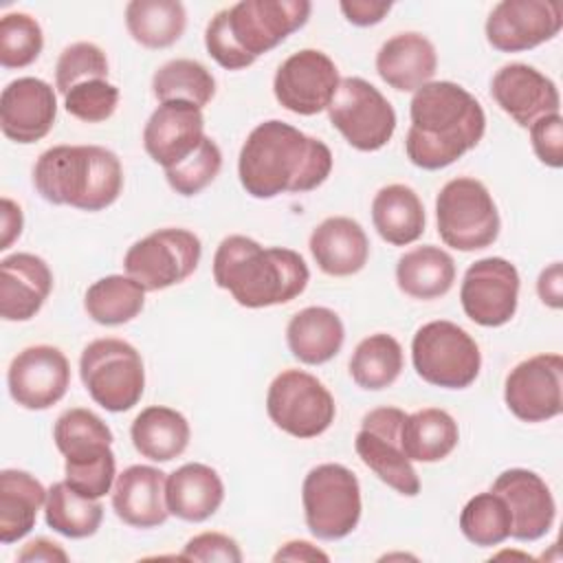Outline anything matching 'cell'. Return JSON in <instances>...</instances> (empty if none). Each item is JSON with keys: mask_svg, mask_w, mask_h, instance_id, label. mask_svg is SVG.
<instances>
[{"mask_svg": "<svg viewBox=\"0 0 563 563\" xmlns=\"http://www.w3.org/2000/svg\"><path fill=\"white\" fill-rule=\"evenodd\" d=\"M152 92L161 103L189 101L202 110L216 95V79L196 59H169L154 73Z\"/></svg>", "mask_w": 563, "mask_h": 563, "instance_id": "cell-39", "label": "cell"}, {"mask_svg": "<svg viewBox=\"0 0 563 563\" xmlns=\"http://www.w3.org/2000/svg\"><path fill=\"white\" fill-rule=\"evenodd\" d=\"M53 288L48 264L33 253H13L0 262V317L4 321L33 319Z\"/></svg>", "mask_w": 563, "mask_h": 563, "instance_id": "cell-24", "label": "cell"}, {"mask_svg": "<svg viewBox=\"0 0 563 563\" xmlns=\"http://www.w3.org/2000/svg\"><path fill=\"white\" fill-rule=\"evenodd\" d=\"M460 301L464 314L484 328L506 325L519 303V273L504 257L473 262L462 279Z\"/></svg>", "mask_w": 563, "mask_h": 563, "instance_id": "cell-16", "label": "cell"}, {"mask_svg": "<svg viewBox=\"0 0 563 563\" xmlns=\"http://www.w3.org/2000/svg\"><path fill=\"white\" fill-rule=\"evenodd\" d=\"M402 347L385 332L365 336L352 352L350 376L367 391H378L394 385L402 372Z\"/></svg>", "mask_w": 563, "mask_h": 563, "instance_id": "cell-37", "label": "cell"}, {"mask_svg": "<svg viewBox=\"0 0 563 563\" xmlns=\"http://www.w3.org/2000/svg\"><path fill=\"white\" fill-rule=\"evenodd\" d=\"M530 141L537 158L559 169L563 165V119L559 112L545 114L530 125Z\"/></svg>", "mask_w": 563, "mask_h": 563, "instance_id": "cell-46", "label": "cell"}, {"mask_svg": "<svg viewBox=\"0 0 563 563\" xmlns=\"http://www.w3.org/2000/svg\"><path fill=\"white\" fill-rule=\"evenodd\" d=\"M145 288L130 275H108L88 286L84 308L99 325H123L141 314Z\"/></svg>", "mask_w": 563, "mask_h": 563, "instance_id": "cell-36", "label": "cell"}, {"mask_svg": "<svg viewBox=\"0 0 563 563\" xmlns=\"http://www.w3.org/2000/svg\"><path fill=\"white\" fill-rule=\"evenodd\" d=\"M200 238L189 229L167 227L134 242L125 257V273L145 290H165L185 282L198 268Z\"/></svg>", "mask_w": 563, "mask_h": 563, "instance_id": "cell-12", "label": "cell"}, {"mask_svg": "<svg viewBox=\"0 0 563 563\" xmlns=\"http://www.w3.org/2000/svg\"><path fill=\"white\" fill-rule=\"evenodd\" d=\"M46 526L68 539L92 537L103 519V506L97 499L79 495L66 482H55L44 504Z\"/></svg>", "mask_w": 563, "mask_h": 563, "instance_id": "cell-38", "label": "cell"}, {"mask_svg": "<svg viewBox=\"0 0 563 563\" xmlns=\"http://www.w3.org/2000/svg\"><path fill=\"white\" fill-rule=\"evenodd\" d=\"M79 376L90 398L112 413L132 409L145 389V367L139 350L114 336L95 339L84 347Z\"/></svg>", "mask_w": 563, "mask_h": 563, "instance_id": "cell-7", "label": "cell"}, {"mask_svg": "<svg viewBox=\"0 0 563 563\" xmlns=\"http://www.w3.org/2000/svg\"><path fill=\"white\" fill-rule=\"evenodd\" d=\"M409 117L407 158L429 172L462 158L486 132L484 108L466 88L453 81H429L418 88L409 103Z\"/></svg>", "mask_w": 563, "mask_h": 563, "instance_id": "cell-2", "label": "cell"}, {"mask_svg": "<svg viewBox=\"0 0 563 563\" xmlns=\"http://www.w3.org/2000/svg\"><path fill=\"white\" fill-rule=\"evenodd\" d=\"M563 26V7L552 0H501L486 20V40L501 53L530 51Z\"/></svg>", "mask_w": 563, "mask_h": 563, "instance_id": "cell-18", "label": "cell"}, {"mask_svg": "<svg viewBox=\"0 0 563 563\" xmlns=\"http://www.w3.org/2000/svg\"><path fill=\"white\" fill-rule=\"evenodd\" d=\"M310 11L308 0H240L207 24V53L227 70L246 68L301 29Z\"/></svg>", "mask_w": 563, "mask_h": 563, "instance_id": "cell-4", "label": "cell"}, {"mask_svg": "<svg viewBox=\"0 0 563 563\" xmlns=\"http://www.w3.org/2000/svg\"><path fill=\"white\" fill-rule=\"evenodd\" d=\"M372 222L391 246H407L424 233V207L409 185L380 187L372 200Z\"/></svg>", "mask_w": 563, "mask_h": 563, "instance_id": "cell-30", "label": "cell"}, {"mask_svg": "<svg viewBox=\"0 0 563 563\" xmlns=\"http://www.w3.org/2000/svg\"><path fill=\"white\" fill-rule=\"evenodd\" d=\"M411 361L418 376L435 387L464 389L482 369V352L475 339L453 321H429L411 341Z\"/></svg>", "mask_w": 563, "mask_h": 563, "instance_id": "cell-9", "label": "cell"}, {"mask_svg": "<svg viewBox=\"0 0 563 563\" xmlns=\"http://www.w3.org/2000/svg\"><path fill=\"white\" fill-rule=\"evenodd\" d=\"M222 167V152L211 136H205L198 150L176 167L165 169L169 187L180 196H196L209 187Z\"/></svg>", "mask_w": 563, "mask_h": 563, "instance_id": "cell-42", "label": "cell"}, {"mask_svg": "<svg viewBox=\"0 0 563 563\" xmlns=\"http://www.w3.org/2000/svg\"><path fill=\"white\" fill-rule=\"evenodd\" d=\"M183 561H222V563H240L242 561V550L238 541L229 534L222 532H200L191 537L180 554Z\"/></svg>", "mask_w": 563, "mask_h": 563, "instance_id": "cell-45", "label": "cell"}, {"mask_svg": "<svg viewBox=\"0 0 563 563\" xmlns=\"http://www.w3.org/2000/svg\"><path fill=\"white\" fill-rule=\"evenodd\" d=\"M330 172V147L279 119L255 125L238 158L242 187L260 200L312 191L325 183Z\"/></svg>", "mask_w": 563, "mask_h": 563, "instance_id": "cell-1", "label": "cell"}, {"mask_svg": "<svg viewBox=\"0 0 563 563\" xmlns=\"http://www.w3.org/2000/svg\"><path fill=\"white\" fill-rule=\"evenodd\" d=\"M457 440V422L438 407L409 413L400 429V446L411 462H440L453 453Z\"/></svg>", "mask_w": 563, "mask_h": 563, "instance_id": "cell-34", "label": "cell"}, {"mask_svg": "<svg viewBox=\"0 0 563 563\" xmlns=\"http://www.w3.org/2000/svg\"><path fill=\"white\" fill-rule=\"evenodd\" d=\"M453 282L455 262L440 246H416L398 257L396 284L413 299H438L451 290Z\"/></svg>", "mask_w": 563, "mask_h": 563, "instance_id": "cell-33", "label": "cell"}, {"mask_svg": "<svg viewBox=\"0 0 563 563\" xmlns=\"http://www.w3.org/2000/svg\"><path fill=\"white\" fill-rule=\"evenodd\" d=\"M345 341L341 317L323 306L299 310L286 325V343L290 354L306 365H321L334 358Z\"/></svg>", "mask_w": 563, "mask_h": 563, "instance_id": "cell-29", "label": "cell"}, {"mask_svg": "<svg viewBox=\"0 0 563 563\" xmlns=\"http://www.w3.org/2000/svg\"><path fill=\"white\" fill-rule=\"evenodd\" d=\"M273 561H323L328 563L330 556L312 545L310 541H288L275 554Z\"/></svg>", "mask_w": 563, "mask_h": 563, "instance_id": "cell-50", "label": "cell"}, {"mask_svg": "<svg viewBox=\"0 0 563 563\" xmlns=\"http://www.w3.org/2000/svg\"><path fill=\"white\" fill-rule=\"evenodd\" d=\"M495 103L521 128H530L537 119L554 114L561 108L556 84L528 64H506L490 81Z\"/></svg>", "mask_w": 563, "mask_h": 563, "instance_id": "cell-23", "label": "cell"}, {"mask_svg": "<svg viewBox=\"0 0 563 563\" xmlns=\"http://www.w3.org/2000/svg\"><path fill=\"white\" fill-rule=\"evenodd\" d=\"M266 411L277 429L308 440L330 429L336 405L317 376L303 369H284L268 385Z\"/></svg>", "mask_w": 563, "mask_h": 563, "instance_id": "cell-11", "label": "cell"}, {"mask_svg": "<svg viewBox=\"0 0 563 563\" xmlns=\"http://www.w3.org/2000/svg\"><path fill=\"white\" fill-rule=\"evenodd\" d=\"M438 235L455 251H482L499 235V211L477 178L460 176L449 180L435 198Z\"/></svg>", "mask_w": 563, "mask_h": 563, "instance_id": "cell-8", "label": "cell"}, {"mask_svg": "<svg viewBox=\"0 0 563 563\" xmlns=\"http://www.w3.org/2000/svg\"><path fill=\"white\" fill-rule=\"evenodd\" d=\"M108 77V57L92 42H75L66 46L55 66V88L66 95L73 86L88 79Z\"/></svg>", "mask_w": 563, "mask_h": 563, "instance_id": "cell-43", "label": "cell"}, {"mask_svg": "<svg viewBox=\"0 0 563 563\" xmlns=\"http://www.w3.org/2000/svg\"><path fill=\"white\" fill-rule=\"evenodd\" d=\"M46 488L26 471L4 468L0 473V541L4 545L24 539L46 504Z\"/></svg>", "mask_w": 563, "mask_h": 563, "instance_id": "cell-31", "label": "cell"}, {"mask_svg": "<svg viewBox=\"0 0 563 563\" xmlns=\"http://www.w3.org/2000/svg\"><path fill=\"white\" fill-rule=\"evenodd\" d=\"M22 209L11 200L2 198V240H0V251L9 249L13 240L20 238L22 233Z\"/></svg>", "mask_w": 563, "mask_h": 563, "instance_id": "cell-51", "label": "cell"}, {"mask_svg": "<svg viewBox=\"0 0 563 563\" xmlns=\"http://www.w3.org/2000/svg\"><path fill=\"white\" fill-rule=\"evenodd\" d=\"M308 246L317 266L332 277L356 275L369 257L365 229L345 216H332L317 224L310 233Z\"/></svg>", "mask_w": 563, "mask_h": 563, "instance_id": "cell-26", "label": "cell"}, {"mask_svg": "<svg viewBox=\"0 0 563 563\" xmlns=\"http://www.w3.org/2000/svg\"><path fill=\"white\" fill-rule=\"evenodd\" d=\"M119 106V88L108 79H88L73 86L64 95V108L84 123H101L114 114Z\"/></svg>", "mask_w": 563, "mask_h": 563, "instance_id": "cell-44", "label": "cell"}, {"mask_svg": "<svg viewBox=\"0 0 563 563\" xmlns=\"http://www.w3.org/2000/svg\"><path fill=\"white\" fill-rule=\"evenodd\" d=\"M165 479L161 468L134 464L117 475L112 486L114 515L132 528H156L167 521Z\"/></svg>", "mask_w": 563, "mask_h": 563, "instance_id": "cell-25", "label": "cell"}, {"mask_svg": "<svg viewBox=\"0 0 563 563\" xmlns=\"http://www.w3.org/2000/svg\"><path fill=\"white\" fill-rule=\"evenodd\" d=\"M438 68V53L422 33H398L376 53L378 77L400 92H411L431 81Z\"/></svg>", "mask_w": 563, "mask_h": 563, "instance_id": "cell-27", "label": "cell"}, {"mask_svg": "<svg viewBox=\"0 0 563 563\" xmlns=\"http://www.w3.org/2000/svg\"><path fill=\"white\" fill-rule=\"evenodd\" d=\"M57 97L51 84L37 77H18L0 95V128L13 143H35L55 125Z\"/></svg>", "mask_w": 563, "mask_h": 563, "instance_id": "cell-20", "label": "cell"}, {"mask_svg": "<svg viewBox=\"0 0 563 563\" xmlns=\"http://www.w3.org/2000/svg\"><path fill=\"white\" fill-rule=\"evenodd\" d=\"M44 46L42 26L29 13H7L0 20V64L24 68L33 64Z\"/></svg>", "mask_w": 563, "mask_h": 563, "instance_id": "cell-41", "label": "cell"}, {"mask_svg": "<svg viewBox=\"0 0 563 563\" xmlns=\"http://www.w3.org/2000/svg\"><path fill=\"white\" fill-rule=\"evenodd\" d=\"M510 510L504 497L493 490L471 497L460 512L462 534L479 548H493L504 543L510 537Z\"/></svg>", "mask_w": 563, "mask_h": 563, "instance_id": "cell-40", "label": "cell"}, {"mask_svg": "<svg viewBox=\"0 0 563 563\" xmlns=\"http://www.w3.org/2000/svg\"><path fill=\"white\" fill-rule=\"evenodd\" d=\"M310 279L303 257L284 246L264 249L246 235L224 238L213 255V282L244 308L288 303Z\"/></svg>", "mask_w": 563, "mask_h": 563, "instance_id": "cell-3", "label": "cell"}, {"mask_svg": "<svg viewBox=\"0 0 563 563\" xmlns=\"http://www.w3.org/2000/svg\"><path fill=\"white\" fill-rule=\"evenodd\" d=\"M407 413L398 407H378L363 416L354 438L361 462L387 486L405 497L420 493V477L400 446V429Z\"/></svg>", "mask_w": 563, "mask_h": 563, "instance_id": "cell-14", "label": "cell"}, {"mask_svg": "<svg viewBox=\"0 0 563 563\" xmlns=\"http://www.w3.org/2000/svg\"><path fill=\"white\" fill-rule=\"evenodd\" d=\"M537 292L539 299L550 306V308H561L563 306V275H561V262L550 264L548 268L541 271L537 279Z\"/></svg>", "mask_w": 563, "mask_h": 563, "instance_id": "cell-48", "label": "cell"}, {"mask_svg": "<svg viewBox=\"0 0 563 563\" xmlns=\"http://www.w3.org/2000/svg\"><path fill=\"white\" fill-rule=\"evenodd\" d=\"M345 20L356 26L378 24L391 9V2H374V0H343L339 2Z\"/></svg>", "mask_w": 563, "mask_h": 563, "instance_id": "cell-47", "label": "cell"}, {"mask_svg": "<svg viewBox=\"0 0 563 563\" xmlns=\"http://www.w3.org/2000/svg\"><path fill=\"white\" fill-rule=\"evenodd\" d=\"M189 435L187 418L163 405L145 407L130 427L134 449L152 462H169L183 455L189 444Z\"/></svg>", "mask_w": 563, "mask_h": 563, "instance_id": "cell-32", "label": "cell"}, {"mask_svg": "<svg viewBox=\"0 0 563 563\" xmlns=\"http://www.w3.org/2000/svg\"><path fill=\"white\" fill-rule=\"evenodd\" d=\"M224 501V484L216 468L189 462L178 466L165 479V504L169 515L200 523L216 515Z\"/></svg>", "mask_w": 563, "mask_h": 563, "instance_id": "cell-28", "label": "cell"}, {"mask_svg": "<svg viewBox=\"0 0 563 563\" xmlns=\"http://www.w3.org/2000/svg\"><path fill=\"white\" fill-rule=\"evenodd\" d=\"M18 561L26 563V561H44V563H66L68 554L53 541L48 539H35L31 543H26L20 552H18Z\"/></svg>", "mask_w": 563, "mask_h": 563, "instance_id": "cell-49", "label": "cell"}, {"mask_svg": "<svg viewBox=\"0 0 563 563\" xmlns=\"http://www.w3.org/2000/svg\"><path fill=\"white\" fill-rule=\"evenodd\" d=\"M490 490L501 495L510 510L512 539L537 541L550 532L556 517V504L541 475L528 468H508L497 475Z\"/></svg>", "mask_w": 563, "mask_h": 563, "instance_id": "cell-22", "label": "cell"}, {"mask_svg": "<svg viewBox=\"0 0 563 563\" xmlns=\"http://www.w3.org/2000/svg\"><path fill=\"white\" fill-rule=\"evenodd\" d=\"M53 440L64 455L66 484L79 495L99 499L114 486L117 460L110 427L90 409L73 407L53 427Z\"/></svg>", "mask_w": 563, "mask_h": 563, "instance_id": "cell-6", "label": "cell"}, {"mask_svg": "<svg viewBox=\"0 0 563 563\" xmlns=\"http://www.w3.org/2000/svg\"><path fill=\"white\" fill-rule=\"evenodd\" d=\"M506 407L523 422H545L563 411V356L534 354L517 363L504 385Z\"/></svg>", "mask_w": 563, "mask_h": 563, "instance_id": "cell-17", "label": "cell"}, {"mask_svg": "<svg viewBox=\"0 0 563 563\" xmlns=\"http://www.w3.org/2000/svg\"><path fill=\"white\" fill-rule=\"evenodd\" d=\"M33 185L51 205L101 211L119 198L123 167L119 156L101 145H55L35 161Z\"/></svg>", "mask_w": 563, "mask_h": 563, "instance_id": "cell-5", "label": "cell"}, {"mask_svg": "<svg viewBox=\"0 0 563 563\" xmlns=\"http://www.w3.org/2000/svg\"><path fill=\"white\" fill-rule=\"evenodd\" d=\"M11 398L31 411L59 402L70 385V365L55 345H31L18 352L7 372Z\"/></svg>", "mask_w": 563, "mask_h": 563, "instance_id": "cell-19", "label": "cell"}, {"mask_svg": "<svg viewBox=\"0 0 563 563\" xmlns=\"http://www.w3.org/2000/svg\"><path fill=\"white\" fill-rule=\"evenodd\" d=\"M205 136L200 108L189 101H165L143 128V147L154 163L169 169L191 156Z\"/></svg>", "mask_w": 563, "mask_h": 563, "instance_id": "cell-21", "label": "cell"}, {"mask_svg": "<svg viewBox=\"0 0 563 563\" xmlns=\"http://www.w3.org/2000/svg\"><path fill=\"white\" fill-rule=\"evenodd\" d=\"M330 123L361 152L385 147L396 130V112L383 92L361 77H345L328 106Z\"/></svg>", "mask_w": 563, "mask_h": 563, "instance_id": "cell-13", "label": "cell"}, {"mask_svg": "<svg viewBox=\"0 0 563 563\" xmlns=\"http://www.w3.org/2000/svg\"><path fill=\"white\" fill-rule=\"evenodd\" d=\"M301 501L308 530L323 541L347 537L361 521V486L343 464H319L301 484Z\"/></svg>", "mask_w": 563, "mask_h": 563, "instance_id": "cell-10", "label": "cell"}, {"mask_svg": "<svg viewBox=\"0 0 563 563\" xmlns=\"http://www.w3.org/2000/svg\"><path fill=\"white\" fill-rule=\"evenodd\" d=\"M339 84L336 64L323 51L303 48L282 62L273 79V92L282 108L312 117L328 110Z\"/></svg>", "mask_w": 563, "mask_h": 563, "instance_id": "cell-15", "label": "cell"}, {"mask_svg": "<svg viewBox=\"0 0 563 563\" xmlns=\"http://www.w3.org/2000/svg\"><path fill=\"white\" fill-rule=\"evenodd\" d=\"M125 26L145 48H167L180 40L187 13L178 0H132L125 7Z\"/></svg>", "mask_w": 563, "mask_h": 563, "instance_id": "cell-35", "label": "cell"}]
</instances>
